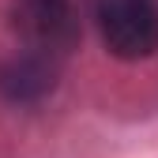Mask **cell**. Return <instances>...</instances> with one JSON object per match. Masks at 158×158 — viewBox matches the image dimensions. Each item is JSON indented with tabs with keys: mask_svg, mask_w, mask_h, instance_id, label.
<instances>
[{
	"mask_svg": "<svg viewBox=\"0 0 158 158\" xmlns=\"http://www.w3.org/2000/svg\"><path fill=\"white\" fill-rule=\"evenodd\" d=\"M53 83H56L53 53H42V49H30L23 56H15L0 72V90L11 102H38V98H45L53 90Z\"/></svg>",
	"mask_w": 158,
	"mask_h": 158,
	"instance_id": "obj_3",
	"label": "cell"
},
{
	"mask_svg": "<svg viewBox=\"0 0 158 158\" xmlns=\"http://www.w3.org/2000/svg\"><path fill=\"white\" fill-rule=\"evenodd\" d=\"M98 27L113 56L143 60L158 53V4L154 0H94Z\"/></svg>",
	"mask_w": 158,
	"mask_h": 158,
	"instance_id": "obj_1",
	"label": "cell"
},
{
	"mask_svg": "<svg viewBox=\"0 0 158 158\" xmlns=\"http://www.w3.org/2000/svg\"><path fill=\"white\" fill-rule=\"evenodd\" d=\"M15 30L27 38L30 49H42L53 56L72 49L79 38V23L68 0H19Z\"/></svg>",
	"mask_w": 158,
	"mask_h": 158,
	"instance_id": "obj_2",
	"label": "cell"
}]
</instances>
